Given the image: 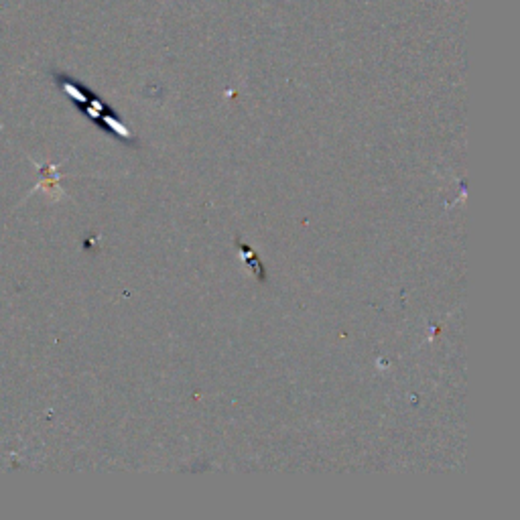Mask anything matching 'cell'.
Masks as SVG:
<instances>
[{
    "label": "cell",
    "mask_w": 520,
    "mask_h": 520,
    "mask_svg": "<svg viewBox=\"0 0 520 520\" xmlns=\"http://www.w3.org/2000/svg\"><path fill=\"white\" fill-rule=\"evenodd\" d=\"M57 80H59V86L63 88V92L68 94L74 102H78L80 110H82L88 118H92L96 124H100L102 128H106L108 133L116 135L118 139H124V141H128V143H137L135 135L130 133V130H128L122 122L116 120V114H114L98 96H94V94L88 92L86 88H80V86H78L74 80H70V78L59 76Z\"/></svg>",
    "instance_id": "6da1fadb"
}]
</instances>
